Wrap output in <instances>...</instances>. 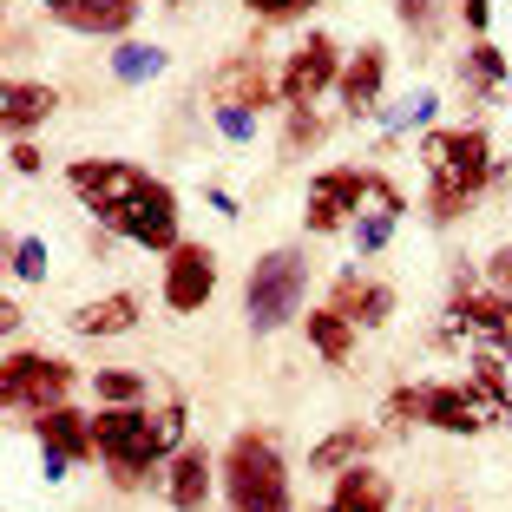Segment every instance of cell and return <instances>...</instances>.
Listing matches in <instances>:
<instances>
[{
	"instance_id": "obj_1",
	"label": "cell",
	"mask_w": 512,
	"mask_h": 512,
	"mask_svg": "<svg viewBox=\"0 0 512 512\" xmlns=\"http://www.w3.org/2000/svg\"><path fill=\"white\" fill-rule=\"evenodd\" d=\"M230 512H289V467L270 434H237L224 453Z\"/></svg>"
},
{
	"instance_id": "obj_2",
	"label": "cell",
	"mask_w": 512,
	"mask_h": 512,
	"mask_svg": "<svg viewBox=\"0 0 512 512\" xmlns=\"http://www.w3.org/2000/svg\"><path fill=\"white\" fill-rule=\"evenodd\" d=\"M302 296H309V256L270 250V256H256L250 283H243V316H250L256 335H276L302 309Z\"/></svg>"
},
{
	"instance_id": "obj_3",
	"label": "cell",
	"mask_w": 512,
	"mask_h": 512,
	"mask_svg": "<svg viewBox=\"0 0 512 512\" xmlns=\"http://www.w3.org/2000/svg\"><path fill=\"white\" fill-rule=\"evenodd\" d=\"M73 362H60V355H33V348H14L7 362H0V401H7V414H46V407H60L66 394H73Z\"/></svg>"
},
{
	"instance_id": "obj_4",
	"label": "cell",
	"mask_w": 512,
	"mask_h": 512,
	"mask_svg": "<svg viewBox=\"0 0 512 512\" xmlns=\"http://www.w3.org/2000/svg\"><path fill=\"white\" fill-rule=\"evenodd\" d=\"M421 165L434 171V178H453L467 184L473 197L486 191V184L506 178V165H493V145H486L480 125H453V132H427L421 138Z\"/></svg>"
},
{
	"instance_id": "obj_5",
	"label": "cell",
	"mask_w": 512,
	"mask_h": 512,
	"mask_svg": "<svg viewBox=\"0 0 512 512\" xmlns=\"http://www.w3.org/2000/svg\"><path fill=\"white\" fill-rule=\"evenodd\" d=\"M92 434H99V460L106 467H158L171 453V440H165V427L151 421L145 407H99L92 414Z\"/></svg>"
},
{
	"instance_id": "obj_6",
	"label": "cell",
	"mask_w": 512,
	"mask_h": 512,
	"mask_svg": "<svg viewBox=\"0 0 512 512\" xmlns=\"http://www.w3.org/2000/svg\"><path fill=\"white\" fill-rule=\"evenodd\" d=\"M119 230L125 243H138V250H178V197H171V184H158V178H138V191H132V204L119 211Z\"/></svg>"
},
{
	"instance_id": "obj_7",
	"label": "cell",
	"mask_w": 512,
	"mask_h": 512,
	"mask_svg": "<svg viewBox=\"0 0 512 512\" xmlns=\"http://www.w3.org/2000/svg\"><path fill=\"white\" fill-rule=\"evenodd\" d=\"M138 178H145V171L119 165V158H73V171H66V184H73V197L86 204L92 217H99V224H119V211L132 204Z\"/></svg>"
},
{
	"instance_id": "obj_8",
	"label": "cell",
	"mask_w": 512,
	"mask_h": 512,
	"mask_svg": "<svg viewBox=\"0 0 512 512\" xmlns=\"http://www.w3.org/2000/svg\"><path fill=\"white\" fill-rule=\"evenodd\" d=\"M335 79H342V46L329 33H309L302 46H289V66L276 79V92H283V106H316Z\"/></svg>"
},
{
	"instance_id": "obj_9",
	"label": "cell",
	"mask_w": 512,
	"mask_h": 512,
	"mask_svg": "<svg viewBox=\"0 0 512 512\" xmlns=\"http://www.w3.org/2000/svg\"><path fill=\"white\" fill-rule=\"evenodd\" d=\"M33 434H40L46 447V480H66V467H79V460H99V434H92L86 414H73V407H46V414H33Z\"/></svg>"
},
{
	"instance_id": "obj_10",
	"label": "cell",
	"mask_w": 512,
	"mask_h": 512,
	"mask_svg": "<svg viewBox=\"0 0 512 512\" xmlns=\"http://www.w3.org/2000/svg\"><path fill=\"white\" fill-rule=\"evenodd\" d=\"M211 296H217V256L204 243H178L165 256V302L178 316H197Z\"/></svg>"
},
{
	"instance_id": "obj_11",
	"label": "cell",
	"mask_w": 512,
	"mask_h": 512,
	"mask_svg": "<svg viewBox=\"0 0 512 512\" xmlns=\"http://www.w3.org/2000/svg\"><path fill=\"white\" fill-rule=\"evenodd\" d=\"M493 414H499V407L486 401L480 388H440V381H427V407H421L427 427H447V434H480Z\"/></svg>"
},
{
	"instance_id": "obj_12",
	"label": "cell",
	"mask_w": 512,
	"mask_h": 512,
	"mask_svg": "<svg viewBox=\"0 0 512 512\" xmlns=\"http://www.w3.org/2000/svg\"><path fill=\"white\" fill-rule=\"evenodd\" d=\"M211 99H217V106H250V112H263V106H276L283 92L270 86V73H263V60H256V53H243V60L217 66Z\"/></svg>"
},
{
	"instance_id": "obj_13",
	"label": "cell",
	"mask_w": 512,
	"mask_h": 512,
	"mask_svg": "<svg viewBox=\"0 0 512 512\" xmlns=\"http://www.w3.org/2000/svg\"><path fill=\"white\" fill-rule=\"evenodd\" d=\"M329 309H342L355 329H375V322H388L394 316V283H375V276H335V289H329Z\"/></svg>"
},
{
	"instance_id": "obj_14",
	"label": "cell",
	"mask_w": 512,
	"mask_h": 512,
	"mask_svg": "<svg viewBox=\"0 0 512 512\" xmlns=\"http://www.w3.org/2000/svg\"><path fill=\"white\" fill-rule=\"evenodd\" d=\"M46 14L73 33H132L138 0H40Z\"/></svg>"
},
{
	"instance_id": "obj_15",
	"label": "cell",
	"mask_w": 512,
	"mask_h": 512,
	"mask_svg": "<svg viewBox=\"0 0 512 512\" xmlns=\"http://www.w3.org/2000/svg\"><path fill=\"white\" fill-rule=\"evenodd\" d=\"M138 316H145V302H138V289H112V296L86 302V309H73V335H125L138 329Z\"/></svg>"
},
{
	"instance_id": "obj_16",
	"label": "cell",
	"mask_w": 512,
	"mask_h": 512,
	"mask_svg": "<svg viewBox=\"0 0 512 512\" xmlns=\"http://www.w3.org/2000/svg\"><path fill=\"white\" fill-rule=\"evenodd\" d=\"M60 112V92L40 86V79H7V92H0V119H7V132L27 138L40 119H53Z\"/></svg>"
},
{
	"instance_id": "obj_17",
	"label": "cell",
	"mask_w": 512,
	"mask_h": 512,
	"mask_svg": "<svg viewBox=\"0 0 512 512\" xmlns=\"http://www.w3.org/2000/svg\"><path fill=\"white\" fill-rule=\"evenodd\" d=\"M165 493H171V506H178V512L204 506V499H211V453H204V447H178V453H171Z\"/></svg>"
},
{
	"instance_id": "obj_18",
	"label": "cell",
	"mask_w": 512,
	"mask_h": 512,
	"mask_svg": "<svg viewBox=\"0 0 512 512\" xmlns=\"http://www.w3.org/2000/svg\"><path fill=\"white\" fill-rule=\"evenodd\" d=\"M381 73H388V53H381V46H362V53L342 66V79H335V86H342V112H355V119H362V112H375Z\"/></svg>"
},
{
	"instance_id": "obj_19",
	"label": "cell",
	"mask_w": 512,
	"mask_h": 512,
	"mask_svg": "<svg viewBox=\"0 0 512 512\" xmlns=\"http://www.w3.org/2000/svg\"><path fill=\"white\" fill-rule=\"evenodd\" d=\"M453 316L467 322V329H480L486 342H499V348L512 342V296H486V289H460V296H453Z\"/></svg>"
},
{
	"instance_id": "obj_20",
	"label": "cell",
	"mask_w": 512,
	"mask_h": 512,
	"mask_svg": "<svg viewBox=\"0 0 512 512\" xmlns=\"http://www.w3.org/2000/svg\"><path fill=\"white\" fill-rule=\"evenodd\" d=\"M388 506H394V493L375 467H342V480H335L322 512H388Z\"/></svg>"
},
{
	"instance_id": "obj_21",
	"label": "cell",
	"mask_w": 512,
	"mask_h": 512,
	"mask_svg": "<svg viewBox=\"0 0 512 512\" xmlns=\"http://www.w3.org/2000/svg\"><path fill=\"white\" fill-rule=\"evenodd\" d=\"M309 197H329V204H335L342 217H355V211H362V197H375V171H348V165L316 171Z\"/></svg>"
},
{
	"instance_id": "obj_22",
	"label": "cell",
	"mask_w": 512,
	"mask_h": 512,
	"mask_svg": "<svg viewBox=\"0 0 512 512\" xmlns=\"http://www.w3.org/2000/svg\"><path fill=\"white\" fill-rule=\"evenodd\" d=\"M309 348H316L322 362H348V348H355V322L342 316V309H309Z\"/></svg>"
},
{
	"instance_id": "obj_23",
	"label": "cell",
	"mask_w": 512,
	"mask_h": 512,
	"mask_svg": "<svg viewBox=\"0 0 512 512\" xmlns=\"http://www.w3.org/2000/svg\"><path fill=\"white\" fill-rule=\"evenodd\" d=\"M362 447H368L362 427H335L329 440H316V453H309V473H342V467H355V460H362Z\"/></svg>"
},
{
	"instance_id": "obj_24",
	"label": "cell",
	"mask_w": 512,
	"mask_h": 512,
	"mask_svg": "<svg viewBox=\"0 0 512 512\" xmlns=\"http://www.w3.org/2000/svg\"><path fill=\"white\" fill-rule=\"evenodd\" d=\"M92 394H99V407H145V375H132V368H99V375H92Z\"/></svg>"
},
{
	"instance_id": "obj_25",
	"label": "cell",
	"mask_w": 512,
	"mask_h": 512,
	"mask_svg": "<svg viewBox=\"0 0 512 512\" xmlns=\"http://www.w3.org/2000/svg\"><path fill=\"white\" fill-rule=\"evenodd\" d=\"M499 79H506L499 46H473V53H467V86H473V99H499Z\"/></svg>"
},
{
	"instance_id": "obj_26",
	"label": "cell",
	"mask_w": 512,
	"mask_h": 512,
	"mask_svg": "<svg viewBox=\"0 0 512 512\" xmlns=\"http://www.w3.org/2000/svg\"><path fill=\"white\" fill-rule=\"evenodd\" d=\"M112 73H119V79H132V86H138V79H158V73H165V46H119V53H112Z\"/></svg>"
},
{
	"instance_id": "obj_27",
	"label": "cell",
	"mask_w": 512,
	"mask_h": 512,
	"mask_svg": "<svg viewBox=\"0 0 512 512\" xmlns=\"http://www.w3.org/2000/svg\"><path fill=\"white\" fill-rule=\"evenodd\" d=\"M467 211H473V191H467V184L434 178V191H427V217H434V224H453V217H467Z\"/></svg>"
},
{
	"instance_id": "obj_28",
	"label": "cell",
	"mask_w": 512,
	"mask_h": 512,
	"mask_svg": "<svg viewBox=\"0 0 512 512\" xmlns=\"http://www.w3.org/2000/svg\"><path fill=\"white\" fill-rule=\"evenodd\" d=\"M322 138V119H316V106H289V132H283V151L296 158V151H309Z\"/></svg>"
},
{
	"instance_id": "obj_29",
	"label": "cell",
	"mask_w": 512,
	"mask_h": 512,
	"mask_svg": "<svg viewBox=\"0 0 512 512\" xmlns=\"http://www.w3.org/2000/svg\"><path fill=\"white\" fill-rule=\"evenodd\" d=\"M14 276L20 283H46V243L40 237H14Z\"/></svg>"
},
{
	"instance_id": "obj_30",
	"label": "cell",
	"mask_w": 512,
	"mask_h": 512,
	"mask_svg": "<svg viewBox=\"0 0 512 512\" xmlns=\"http://www.w3.org/2000/svg\"><path fill=\"white\" fill-rule=\"evenodd\" d=\"M473 388H480L493 407H512V401H506V368H499L493 355H473Z\"/></svg>"
},
{
	"instance_id": "obj_31",
	"label": "cell",
	"mask_w": 512,
	"mask_h": 512,
	"mask_svg": "<svg viewBox=\"0 0 512 512\" xmlns=\"http://www.w3.org/2000/svg\"><path fill=\"white\" fill-rule=\"evenodd\" d=\"M434 106H440L434 92H414L407 106H394V112H388V132H407V125H427V119H434Z\"/></svg>"
},
{
	"instance_id": "obj_32",
	"label": "cell",
	"mask_w": 512,
	"mask_h": 512,
	"mask_svg": "<svg viewBox=\"0 0 512 512\" xmlns=\"http://www.w3.org/2000/svg\"><path fill=\"white\" fill-rule=\"evenodd\" d=\"M394 224H401V217H394V211H375V217H355V243H362V250H381V243L394 237Z\"/></svg>"
},
{
	"instance_id": "obj_33",
	"label": "cell",
	"mask_w": 512,
	"mask_h": 512,
	"mask_svg": "<svg viewBox=\"0 0 512 512\" xmlns=\"http://www.w3.org/2000/svg\"><path fill=\"white\" fill-rule=\"evenodd\" d=\"M421 407H427V381H407V388L388 394V414H394V421H421Z\"/></svg>"
},
{
	"instance_id": "obj_34",
	"label": "cell",
	"mask_w": 512,
	"mask_h": 512,
	"mask_svg": "<svg viewBox=\"0 0 512 512\" xmlns=\"http://www.w3.org/2000/svg\"><path fill=\"white\" fill-rule=\"evenodd\" d=\"M394 14L414 27V40H434V0H394Z\"/></svg>"
},
{
	"instance_id": "obj_35",
	"label": "cell",
	"mask_w": 512,
	"mask_h": 512,
	"mask_svg": "<svg viewBox=\"0 0 512 512\" xmlns=\"http://www.w3.org/2000/svg\"><path fill=\"white\" fill-rule=\"evenodd\" d=\"M217 132H224V138H237V145H243V138L256 132V112H250V106H217Z\"/></svg>"
},
{
	"instance_id": "obj_36",
	"label": "cell",
	"mask_w": 512,
	"mask_h": 512,
	"mask_svg": "<svg viewBox=\"0 0 512 512\" xmlns=\"http://www.w3.org/2000/svg\"><path fill=\"white\" fill-rule=\"evenodd\" d=\"M302 224L316 230V237H329V230H342V224H348V217H342V211H335L329 197H309V211H302Z\"/></svg>"
},
{
	"instance_id": "obj_37",
	"label": "cell",
	"mask_w": 512,
	"mask_h": 512,
	"mask_svg": "<svg viewBox=\"0 0 512 512\" xmlns=\"http://www.w3.org/2000/svg\"><path fill=\"white\" fill-rule=\"evenodd\" d=\"M486 276H493V289H499V296H512V243L486 256Z\"/></svg>"
},
{
	"instance_id": "obj_38",
	"label": "cell",
	"mask_w": 512,
	"mask_h": 512,
	"mask_svg": "<svg viewBox=\"0 0 512 512\" xmlns=\"http://www.w3.org/2000/svg\"><path fill=\"white\" fill-rule=\"evenodd\" d=\"M7 165H14V171H27V178H33V171H40V151H33L27 138H14V145H7Z\"/></svg>"
},
{
	"instance_id": "obj_39",
	"label": "cell",
	"mask_w": 512,
	"mask_h": 512,
	"mask_svg": "<svg viewBox=\"0 0 512 512\" xmlns=\"http://www.w3.org/2000/svg\"><path fill=\"white\" fill-rule=\"evenodd\" d=\"M460 20H467L473 33H486V20H493V0H460Z\"/></svg>"
},
{
	"instance_id": "obj_40",
	"label": "cell",
	"mask_w": 512,
	"mask_h": 512,
	"mask_svg": "<svg viewBox=\"0 0 512 512\" xmlns=\"http://www.w3.org/2000/svg\"><path fill=\"white\" fill-rule=\"evenodd\" d=\"M256 20H289V0H243Z\"/></svg>"
},
{
	"instance_id": "obj_41",
	"label": "cell",
	"mask_w": 512,
	"mask_h": 512,
	"mask_svg": "<svg viewBox=\"0 0 512 512\" xmlns=\"http://www.w3.org/2000/svg\"><path fill=\"white\" fill-rule=\"evenodd\" d=\"M309 7H322V0H289V20H302Z\"/></svg>"
},
{
	"instance_id": "obj_42",
	"label": "cell",
	"mask_w": 512,
	"mask_h": 512,
	"mask_svg": "<svg viewBox=\"0 0 512 512\" xmlns=\"http://www.w3.org/2000/svg\"><path fill=\"white\" fill-rule=\"evenodd\" d=\"M506 427H512V407H506Z\"/></svg>"
}]
</instances>
